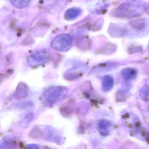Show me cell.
I'll use <instances>...</instances> for the list:
<instances>
[{
	"label": "cell",
	"mask_w": 149,
	"mask_h": 149,
	"mask_svg": "<svg viewBox=\"0 0 149 149\" xmlns=\"http://www.w3.org/2000/svg\"><path fill=\"white\" fill-rule=\"evenodd\" d=\"M81 13V11L80 9L78 8H72L69 9L66 11V19L67 20H73L77 18Z\"/></svg>",
	"instance_id": "6da1fadb"
},
{
	"label": "cell",
	"mask_w": 149,
	"mask_h": 149,
	"mask_svg": "<svg viewBox=\"0 0 149 149\" xmlns=\"http://www.w3.org/2000/svg\"><path fill=\"white\" fill-rule=\"evenodd\" d=\"M99 132L102 135L104 136L109 135L110 133L109 127L110 126V123L109 122L104 120L101 121L99 123Z\"/></svg>",
	"instance_id": "7a4b0ae2"
},
{
	"label": "cell",
	"mask_w": 149,
	"mask_h": 149,
	"mask_svg": "<svg viewBox=\"0 0 149 149\" xmlns=\"http://www.w3.org/2000/svg\"><path fill=\"white\" fill-rule=\"evenodd\" d=\"M10 2L17 8H24L29 6L31 0H9Z\"/></svg>",
	"instance_id": "3957f363"
},
{
	"label": "cell",
	"mask_w": 149,
	"mask_h": 149,
	"mask_svg": "<svg viewBox=\"0 0 149 149\" xmlns=\"http://www.w3.org/2000/svg\"><path fill=\"white\" fill-rule=\"evenodd\" d=\"M141 98L145 100H149V87H145L141 92Z\"/></svg>",
	"instance_id": "277c9868"
}]
</instances>
